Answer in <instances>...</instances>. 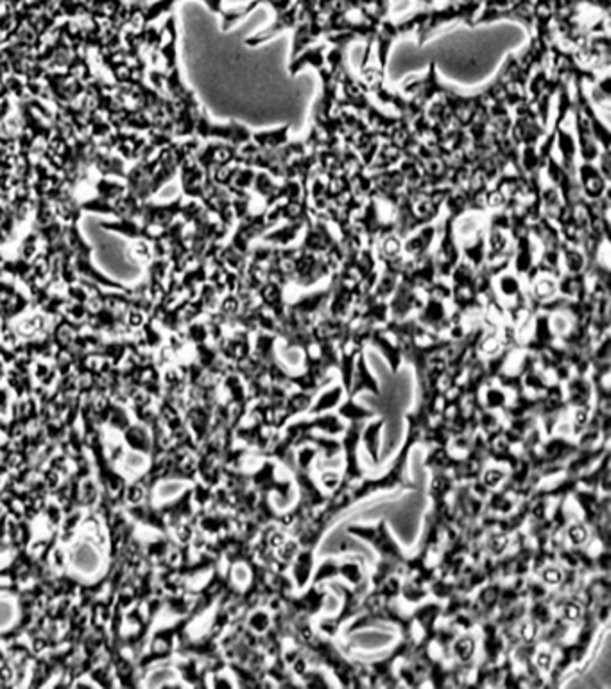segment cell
Listing matches in <instances>:
<instances>
[{
	"label": "cell",
	"instance_id": "6da1fadb",
	"mask_svg": "<svg viewBox=\"0 0 611 689\" xmlns=\"http://www.w3.org/2000/svg\"><path fill=\"white\" fill-rule=\"evenodd\" d=\"M454 232L461 257L473 269L482 267L486 262V218L482 212L463 214L454 221Z\"/></svg>",
	"mask_w": 611,
	"mask_h": 689
},
{
	"label": "cell",
	"instance_id": "7a4b0ae2",
	"mask_svg": "<svg viewBox=\"0 0 611 689\" xmlns=\"http://www.w3.org/2000/svg\"><path fill=\"white\" fill-rule=\"evenodd\" d=\"M513 115V124H511V139L517 144V147L538 146L540 140L547 135V128L540 122L536 110L529 101L518 105Z\"/></svg>",
	"mask_w": 611,
	"mask_h": 689
},
{
	"label": "cell",
	"instance_id": "3957f363",
	"mask_svg": "<svg viewBox=\"0 0 611 689\" xmlns=\"http://www.w3.org/2000/svg\"><path fill=\"white\" fill-rule=\"evenodd\" d=\"M439 232H441V239H439V246L432 257H434L436 275L438 279H448L454 272V267L458 266L461 257V250H459L458 239H455L454 232V219L445 215L441 223H439Z\"/></svg>",
	"mask_w": 611,
	"mask_h": 689
},
{
	"label": "cell",
	"instance_id": "277c9868",
	"mask_svg": "<svg viewBox=\"0 0 611 689\" xmlns=\"http://www.w3.org/2000/svg\"><path fill=\"white\" fill-rule=\"evenodd\" d=\"M575 173H578V183L583 198L590 201H599L610 196V180L604 178L597 164L581 162Z\"/></svg>",
	"mask_w": 611,
	"mask_h": 689
},
{
	"label": "cell",
	"instance_id": "5b68a950",
	"mask_svg": "<svg viewBox=\"0 0 611 689\" xmlns=\"http://www.w3.org/2000/svg\"><path fill=\"white\" fill-rule=\"evenodd\" d=\"M267 4L271 9L274 11V15H281L285 13L291 6L294 4V0H252L249 4L242 6V8H233V9H222L221 13V29L222 31H229L233 26H235L239 20H242L244 16H248L253 9H256L259 6Z\"/></svg>",
	"mask_w": 611,
	"mask_h": 689
},
{
	"label": "cell",
	"instance_id": "8992f818",
	"mask_svg": "<svg viewBox=\"0 0 611 689\" xmlns=\"http://www.w3.org/2000/svg\"><path fill=\"white\" fill-rule=\"evenodd\" d=\"M436 235H438V226H434V223H431V225H425L421 228H418L407 239H404L405 259H420V257L427 255L431 252V246L434 242Z\"/></svg>",
	"mask_w": 611,
	"mask_h": 689
},
{
	"label": "cell",
	"instance_id": "52a82bcc",
	"mask_svg": "<svg viewBox=\"0 0 611 689\" xmlns=\"http://www.w3.org/2000/svg\"><path fill=\"white\" fill-rule=\"evenodd\" d=\"M312 218V215H310ZM308 218V219H310ZM308 219H293V221H283V225L278 226V228L271 230V232H266L262 235V242L264 245H271V246H291L294 241L298 239V235L301 234L307 226Z\"/></svg>",
	"mask_w": 611,
	"mask_h": 689
},
{
	"label": "cell",
	"instance_id": "ba28073f",
	"mask_svg": "<svg viewBox=\"0 0 611 689\" xmlns=\"http://www.w3.org/2000/svg\"><path fill=\"white\" fill-rule=\"evenodd\" d=\"M325 53H327V43H319V46L307 47L303 53H300L296 58L291 60V65H289L291 75H296L298 72L303 70L305 67L318 68L319 65L325 63Z\"/></svg>",
	"mask_w": 611,
	"mask_h": 689
},
{
	"label": "cell",
	"instance_id": "9c48e42d",
	"mask_svg": "<svg viewBox=\"0 0 611 689\" xmlns=\"http://www.w3.org/2000/svg\"><path fill=\"white\" fill-rule=\"evenodd\" d=\"M401 153L396 149L394 146H391L389 142H382L380 144L379 151H377L375 159H373L372 166L368 167V173H379V171H386V169H393L396 167L398 164L401 162Z\"/></svg>",
	"mask_w": 611,
	"mask_h": 689
},
{
	"label": "cell",
	"instance_id": "30bf717a",
	"mask_svg": "<svg viewBox=\"0 0 611 689\" xmlns=\"http://www.w3.org/2000/svg\"><path fill=\"white\" fill-rule=\"evenodd\" d=\"M94 167L102 174V176L126 178V167H124V159H122V156L106 155V153H101V151H99L97 155H95Z\"/></svg>",
	"mask_w": 611,
	"mask_h": 689
},
{
	"label": "cell",
	"instance_id": "8fae6325",
	"mask_svg": "<svg viewBox=\"0 0 611 689\" xmlns=\"http://www.w3.org/2000/svg\"><path fill=\"white\" fill-rule=\"evenodd\" d=\"M561 259L566 267V273H581L586 267V257L579 246H572L563 241L561 245Z\"/></svg>",
	"mask_w": 611,
	"mask_h": 689
},
{
	"label": "cell",
	"instance_id": "7c38bea8",
	"mask_svg": "<svg viewBox=\"0 0 611 689\" xmlns=\"http://www.w3.org/2000/svg\"><path fill=\"white\" fill-rule=\"evenodd\" d=\"M178 2H181V0H154V2L147 4L142 13V29L156 22L160 16L171 15V11H173V8Z\"/></svg>",
	"mask_w": 611,
	"mask_h": 689
},
{
	"label": "cell",
	"instance_id": "4fadbf2b",
	"mask_svg": "<svg viewBox=\"0 0 611 689\" xmlns=\"http://www.w3.org/2000/svg\"><path fill=\"white\" fill-rule=\"evenodd\" d=\"M454 653L459 661L468 663L473 657V653H475V639L472 636L459 637L454 644Z\"/></svg>",
	"mask_w": 611,
	"mask_h": 689
},
{
	"label": "cell",
	"instance_id": "5bb4252c",
	"mask_svg": "<svg viewBox=\"0 0 611 689\" xmlns=\"http://www.w3.org/2000/svg\"><path fill=\"white\" fill-rule=\"evenodd\" d=\"M566 537L574 546H583L588 540V528L581 523L570 524L568 530H566Z\"/></svg>",
	"mask_w": 611,
	"mask_h": 689
},
{
	"label": "cell",
	"instance_id": "9a60e30c",
	"mask_svg": "<svg viewBox=\"0 0 611 689\" xmlns=\"http://www.w3.org/2000/svg\"><path fill=\"white\" fill-rule=\"evenodd\" d=\"M487 546H490V551L493 555H502L507 550V546H509V537L506 533H502V531H497V533H493L490 537Z\"/></svg>",
	"mask_w": 611,
	"mask_h": 689
},
{
	"label": "cell",
	"instance_id": "2e32d148",
	"mask_svg": "<svg viewBox=\"0 0 611 689\" xmlns=\"http://www.w3.org/2000/svg\"><path fill=\"white\" fill-rule=\"evenodd\" d=\"M538 632H540V629H538L536 621H524L520 625V629H518V636L525 643H533L538 637Z\"/></svg>",
	"mask_w": 611,
	"mask_h": 689
},
{
	"label": "cell",
	"instance_id": "e0dca14e",
	"mask_svg": "<svg viewBox=\"0 0 611 689\" xmlns=\"http://www.w3.org/2000/svg\"><path fill=\"white\" fill-rule=\"evenodd\" d=\"M541 580L548 585H559L563 582L561 569L556 567V565H547V567L541 569Z\"/></svg>",
	"mask_w": 611,
	"mask_h": 689
},
{
	"label": "cell",
	"instance_id": "ac0fdd59",
	"mask_svg": "<svg viewBox=\"0 0 611 689\" xmlns=\"http://www.w3.org/2000/svg\"><path fill=\"white\" fill-rule=\"evenodd\" d=\"M486 404L487 407H492V410L502 407L504 404H506V393L499 388H490L486 392Z\"/></svg>",
	"mask_w": 611,
	"mask_h": 689
},
{
	"label": "cell",
	"instance_id": "d6986e66",
	"mask_svg": "<svg viewBox=\"0 0 611 689\" xmlns=\"http://www.w3.org/2000/svg\"><path fill=\"white\" fill-rule=\"evenodd\" d=\"M298 555V543L294 540H285L280 548H278V558L283 562H291L293 558H296Z\"/></svg>",
	"mask_w": 611,
	"mask_h": 689
},
{
	"label": "cell",
	"instance_id": "ffe728a7",
	"mask_svg": "<svg viewBox=\"0 0 611 689\" xmlns=\"http://www.w3.org/2000/svg\"><path fill=\"white\" fill-rule=\"evenodd\" d=\"M581 612L583 609L578 602H565V605H563V618L566 621H578L581 618Z\"/></svg>",
	"mask_w": 611,
	"mask_h": 689
},
{
	"label": "cell",
	"instance_id": "44dd1931",
	"mask_svg": "<svg viewBox=\"0 0 611 689\" xmlns=\"http://www.w3.org/2000/svg\"><path fill=\"white\" fill-rule=\"evenodd\" d=\"M310 406V397L305 395V393H298V395H293L289 400V411L291 413H300V411L307 410Z\"/></svg>",
	"mask_w": 611,
	"mask_h": 689
},
{
	"label": "cell",
	"instance_id": "7402d4cb",
	"mask_svg": "<svg viewBox=\"0 0 611 689\" xmlns=\"http://www.w3.org/2000/svg\"><path fill=\"white\" fill-rule=\"evenodd\" d=\"M249 625H252V629L255 630V632L259 634L266 632L267 626H269V616H267L266 612H262V610H259V612H255V614L252 616Z\"/></svg>",
	"mask_w": 611,
	"mask_h": 689
},
{
	"label": "cell",
	"instance_id": "603a6c76",
	"mask_svg": "<svg viewBox=\"0 0 611 689\" xmlns=\"http://www.w3.org/2000/svg\"><path fill=\"white\" fill-rule=\"evenodd\" d=\"M506 474H504L502 469H487L484 472V485L486 486H499L500 483L504 481Z\"/></svg>",
	"mask_w": 611,
	"mask_h": 689
},
{
	"label": "cell",
	"instance_id": "cb8c5ba5",
	"mask_svg": "<svg viewBox=\"0 0 611 689\" xmlns=\"http://www.w3.org/2000/svg\"><path fill=\"white\" fill-rule=\"evenodd\" d=\"M534 664H536L538 670L548 671L552 668V664H554V657H552V653L547 652V650H541V652H538L536 657H534Z\"/></svg>",
	"mask_w": 611,
	"mask_h": 689
},
{
	"label": "cell",
	"instance_id": "d4e9b609",
	"mask_svg": "<svg viewBox=\"0 0 611 689\" xmlns=\"http://www.w3.org/2000/svg\"><path fill=\"white\" fill-rule=\"evenodd\" d=\"M128 442L133 445V447L146 449V445H147L146 433H144L142 429H136V427H133V429H129V433H128Z\"/></svg>",
	"mask_w": 611,
	"mask_h": 689
},
{
	"label": "cell",
	"instance_id": "484cf974",
	"mask_svg": "<svg viewBox=\"0 0 611 689\" xmlns=\"http://www.w3.org/2000/svg\"><path fill=\"white\" fill-rule=\"evenodd\" d=\"M339 571H341L350 582H353V584L360 582V578H362V575H360V567L357 564H346V565H342Z\"/></svg>",
	"mask_w": 611,
	"mask_h": 689
},
{
	"label": "cell",
	"instance_id": "4316f807",
	"mask_svg": "<svg viewBox=\"0 0 611 689\" xmlns=\"http://www.w3.org/2000/svg\"><path fill=\"white\" fill-rule=\"evenodd\" d=\"M339 397H341V390L335 388L332 392H328L327 395L321 397V404L318 406V410H327V407L335 406V402H339Z\"/></svg>",
	"mask_w": 611,
	"mask_h": 689
},
{
	"label": "cell",
	"instance_id": "83f0119b",
	"mask_svg": "<svg viewBox=\"0 0 611 689\" xmlns=\"http://www.w3.org/2000/svg\"><path fill=\"white\" fill-rule=\"evenodd\" d=\"M533 616L536 621H541V623L551 621V612H548V609L544 605V603H536V607L533 609Z\"/></svg>",
	"mask_w": 611,
	"mask_h": 689
},
{
	"label": "cell",
	"instance_id": "f1b7e54d",
	"mask_svg": "<svg viewBox=\"0 0 611 689\" xmlns=\"http://www.w3.org/2000/svg\"><path fill=\"white\" fill-rule=\"evenodd\" d=\"M339 479L341 478H339L337 472H323L321 474V481L327 488H335L339 485Z\"/></svg>",
	"mask_w": 611,
	"mask_h": 689
},
{
	"label": "cell",
	"instance_id": "f546056e",
	"mask_svg": "<svg viewBox=\"0 0 611 689\" xmlns=\"http://www.w3.org/2000/svg\"><path fill=\"white\" fill-rule=\"evenodd\" d=\"M285 540H287V537H285L283 531H273V533L269 535V539H267V544H269V548H273V550H278Z\"/></svg>",
	"mask_w": 611,
	"mask_h": 689
},
{
	"label": "cell",
	"instance_id": "4dcf8cb0",
	"mask_svg": "<svg viewBox=\"0 0 611 689\" xmlns=\"http://www.w3.org/2000/svg\"><path fill=\"white\" fill-rule=\"evenodd\" d=\"M315 456V451L314 449H310V447H307V449H301L300 451V454H298V458H300V465L301 467H308L310 465V461H312V458Z\"/></svg>",
	"mask_w": 611,
	"mask_h": 689
},
{
	"label": "cell",
	"instance_id": "1f68e13d",
	"mask_svg": "<svg viewBox=\"0 0 611 689\" xmlns=\"http://www.w3.org/2000/svg\"><path fill=\"white\" fill-rule=\"evenodd\" d=\"M575 424L578 426H585V424H588V407H578L575 410Z\"/></svg>",
	"mask_w": 611,
	"mask_h": 689
}]
</instances>
